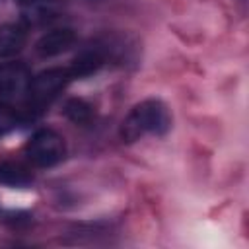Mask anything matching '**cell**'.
<instances>
[{"instance_id": "1", "label": "cell", "mask_w": 249, "mask_h": 249, "mask_svg": "<svg viewBox=\"0 0 249 249\" xmlns=\"http://www.w3.org/2000/svg\"><path fill=\"white\" fill-rule=\"evenodd\" d=\"M171 126V117L163 101L144 99L130 109L121 124V140L130 144L146 134H165Z\"/></svg>"}, {"instance_id": "2", "label": "cell", "mask_w": 249, "mask_h": 249, "mask_svg": "<svg viewBox=\"0 0 249 249\" xmlns=\"http://www.w3.org/2000/svg\"><path fill=\"white\" fill-rule=\"evenodd\" d=\"M25 154L35 165L51 167V165H56L64 158L66 144L58 132H54L51 128H41L29 138V142L25 146Z\"/></svg>"}, {"instance_id": "3", "label": "cell", "mask_w": 249, "mask_h": 249, "mask_svg": "<svg viewBox=\"0 0 249 249\" xmlns=\"http://www.w3.org/2000/svg\"><path fill=\"white\" fill-rule=\"evenodd\" d=\"M70 80H72V76H70L68 68H49V70H43L29 84V89H27L29 101L35 107H43V105L51 103L66 88V84Z\"/></svg>"}, {"instance_id": "4", "label": "cell", "mask_w": 249, "mask_h": 249, "mask_svg": "<svg viewBox=\"0 0 249 249\" xmlns=\"http://www.w3.org/2000/svg\"><path fill=\"white\" fill-rule=\"evenodd\" d=\"M31 84V74L23 62H6L0 66V95L8 99H18L27 93Z\"/></svg>"}, {"instance_id": "5", "label": "cell", "mask_w": 249, "mask_h": 249, "mask_svg": "<svg viewBox=\"0 0 249 249\" xmlns=\"http://www.w3.org/2000/svg\"><path fill=\"white\" fill-rule=\"evenodd\" d=\"M107 60V49L105 45H91L76 54V58L70 64V76L72 78H86L93 72H97Z\"/></svg>"}, {"instance_id": "6", "label": "cell", "mask_w": 249, "mask_h": 249, "mask_svg": "<svg viewBox=\"0 0 249 249\" xmlns=\"http://www.w3.org/2000/svg\"><path fill=\"white\" fill-rule=\"evenodd\" d=\"M76 41V33L70 27H58L53 29L49 33H45L39 41H37V54L43 58H51L56 56L64 51H68Z\"/></svg>"}, {"instance_id": "7", "label": "cell", "mask_w": 249, "mask_h": 249, "mask_svg": "<svg viewBox=\"0 0 249 249\" xmlns=\"http://www.w3.org/2000/svg\"><path fill=\"white\" fill-rule=\"evenodd\" d=\"M27 39V31L21 23H6L0 27V58L18 54Z\"/></svg>"}, {"instance_id": "8", "label": "cell", "mask_w": 249, "mask_h": 249, "mask_svg": "<svg viewBox=\"0 0 249 249\" xmlns=\"http://www.w3.org/2000/svg\"><path fill=\"white\" fill-rule=\"evenodd\" d=\"M31 181H33V175L21 163L6 161L0 165V183L12 185V187H25Z\"/></svg>"}, {"instance_id": "9", "label": "cell", "mask_w": 249, "mask_h": 249, "mask_svg": "<svg viewBox=\"0 0 249 249\" xmlns=\"http://www.w3.org/2000/svg\"><path fill=\"white\" fill-rule=\"evenodd\" d=\"M64 115L74 124H88L93 117V107L80 97H72L64 103Z\"/></svg>"}, {"instance_id": "10", "label": "cell", "mask_w": 249, "mask_h": 249, "mask_svg": "<svg viewBox=\"0 0 249 249\" xmlns=\"http://www.w3.org/2000/svg\"><path fill=\"white\" fill-rule=\"evenodd\" d=\"M18 123V115L4 103H0V136L6 134L8 130H12Z\"/></svg>"}, {"instance_id": "11", "label": "cell", "mask_w": 249, "mask_h": 249, "mask_svg": "<svg viewBox=\"0 0 249 249\" xmlns=\"http://www.w3.org/2000/svg\"><path fill=\"white\" fill-rule=\"evenodd\" d=\"M19 6H35L37 2H41V0H16Z\"/></svg>"}]
</instances>
